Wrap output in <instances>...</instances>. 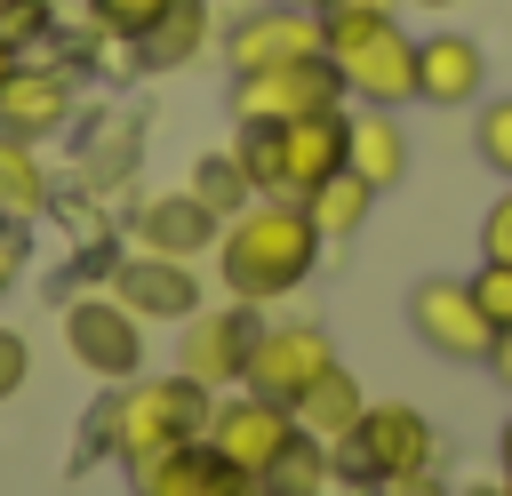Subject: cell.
<instances>
[{
	"instance_id": "6da1fadb",
	"label": "cell",
	"mask_w": 512,
	"mask_h": 496,
	"mask_svg": "<svg viewBox=\"0 0 512 496\" xmlns=\"http://www.w3.org/2000/svg\"><path fill=\"white\" fill-rule=\"evenodd\" d=\"M216 264H224V288L240 304H264V296H288L312 280L320 264V224L304 216V200L288 192H256L240 216H224L216 232Z\"/></svg>"
},
{
	"instance_id": "7a4b0ae2",
	"label": "cell",
	"mask_w": 512,
	"mask_h": 496,
	"mask_svg": "<svg viewBox=\"0 0 512 496\" xmlns=\"http://www.w3.org/2000/svg\"><path fill=\"white\" fill-rule=\"evenodd\" d=\"M208 416H216L208 384H192L176 368V376H152V384H128L120 400H104L96 408V440L120 464H152V456H168L184 440H208Z\"/></svg>"
},
{
	"instance_id": "3957f363",
	"label": "cell",
	"mask_w": 512,
	"mask_h": 496,
	"mask_svg": "<svg viewBox=\"0 0 512 496\" xmlns=\"http://www.w3.org/2000/svg\"><path fill=\"white\" fill-rule=\"evenodd\" d=\"M296 440H304L296 408H288V400H264V392H240V400H224V408L208 416V448H216L240 480H264Z\"/></svg>"
},
{
	"instance_id": "277c9868",
	"label": "cell",
	"mask_w": 512,
	"mask_h": 496,
	"mask_svg": "<svg viewBox=\"0 0 512 496\" xmlns=\"http://www.w3.org/2000/svg\"><path fill=\"white\" fill-rule=\"evenodd\" d=\"M328 368H336V344H328L320 320H272V328H256V352H248V376L240 384L296 408Z\"/></svg>"
},
{
	"instance_id": "5b68a950",
	"label": "cell",
	"mask_w": 512,
	"mask_h": 496,
	"mask_svg": "<svg viewBox=\"0 0 512 496\" xmlns=\"http://www.w3.org/2000/svg\"><path fill=\"white\" fill-rule=\"evenodd\" d=\"M296 56H328V32H320L312 8L264 0V8L224 24V64L232 72H272V64H296Z\"/></svg>"
},
{
	"instance_id": "8992f818",
	"label": "cell",
	"mask_w": 512,
	"mask_h": 496,
	"mask_svg": "<svg viewBox=\"0 0 512 496\" xmlns=\"http://www.w3.org/2000/svg\"><path fill=\"white\" fill-rule=\"evenodd\" d=\"M320 104H344V80L328 56H296L272 72H232V120H304Z\"/></svg>"
},
{
	"instance_id": "52a82bcc",
	"label": "cell",
	"mask_w": 512,
	"mask_h": 496,
	"mask_svg": "<svg viewBox=\"0 0 512 496\" xmlns=\"http://www.w3.org/2000/svg\"><path fill=\"white\" fill-rule=\"evenodd\" d=\"M408 328H416L440 360H488V344H496L472 280H416V288H408Z\"/></svg>"
},
{
	"instance_id": "ba28073f",
	"label": "cell",
	"mask_w": 512,
	"mask_h": 496,
	"mask_svg": "<svg viewBox=\"0 0 512 496\" xmlns=\"http://www.w3.org/2000/svg\"><path fill=\"white\" fill-rule=\"evenodd\" d=\"M344 464H352L360 480L424 472V464H432V424H424V408H408V400L360 408V424H352V440H344Z\"/></svg>"
},
{
	"instance_id": "9c48e42d",
	"label": "cell",
	"mask_w": 512,
	"mask_h": 496,
	"mask_svg": "<svg viewBox=\"0 0 512 496\" xmlns=\"http://www.w3.org/2000/svg\"><path fill=\"white\" fill-rule=\"evenodd\" d=\"M64 344H72V360L96 368V376H136V360H144L136 312H128L120 296H88V304H72V312H64Z\"/></svg>"
},
{
	"instance_id": "30bf717a",
	"label": "cell",
	"mask_w": 512,
	"mask_h": 496,
	"mask_svg": "<svg viewBox=\"0 0 512 496\" xmlns=\"http://www.w3.org/2000/svg\"><path fill=\"white\" fill-rule=\"evenodd\" d=\"M248 352H256V312H240V304H224V312H192L184 320V376L192 384H240L248 376Z\"/></svg>"
},
{
	"instance_id": "8fae6325",
	"label": "cell",
	"mask_w": 512,
	"mask_h": 496,
	"mask_svg": "<svg viewBox=\"0 0 512 496\" xmlns=\"http://www.w3.org/2000/svg\"><path fill=\"white\" fill-rule=\"evenodd\" d=\"M72 104H80V88H72L64 64H16V72L0 80V136L40 144V136H56V128L72 120Z\"/></svg>"
},
{
	"instance_id": "7c38bea8",
	"label": "cell",
	"mask_w": 512,
	"mask_h": 496,
	"mask_svg": "<svg viewBox=\"0 0 512 496\" xmlns=\"http://www.w3.org/2000/svg\"><path fill=\"white\" fill-rule=\"evenodd\" d=\"M344 136H352V112H344V104H320V112H304V120H280V160H288L280 192L304 200L312 184H328V176L344 168Z\"/></svg>"
},
{
	"instance_id": "4fadbf2b",
	"label": "cell",
	"mask_w": 512,
	"mask_h": 496,
	"mask_svg": "<svg viewBox=\"0 0 512 496\" xmlns=\"http://www.w3.org/2000/svg\"><path fill=\"white\" fill-rule=\"evenodd\" d=\"M112 296L136 312V320H192V304H200V280H192V256H128L120 272H112Z\"/></svg>"
},
{
	"instance_id": "5bb4252c",
	"label": "cell",
	"mask_w": 512,
	"mask_h": 496,
	"mask_svg": "<svg viewBox=\"0 0 512 496\" xmlns=\"http://www.w3.org/2000/svg\"><path fill=\"white\" fill-rule=\"evenodd\" d=\"M480 88H488V56H480V40H464V32H424L416 40V104H480Z\"/></svg>"
},
{
	"instance_id": "9a60e30c",
	"label": "cell",
	"mask_w": 512,
	"mask_h": 496,
	"mask_svg": "<svg viewBox=\"0 0 512 496\" xmlns=\"http://www.w3.org/2000/svg\"><path fill=\"white\" fill-rule=\"evenodd\" d=\"M136 496H240V472L208 440H184V448L136 464Z\"/></svg>"
},
{
	"instance_id": "2e32d148",
	"label": "cell",
	"mask_w": 512,
	"mask_h": 496,
	"mask_svg": "<svg viewBox=\"0 0 512 496\" xmlns=\"http://www.w3.org/2000/svg\"><path fill=\"white\" fill-rule=\"evenodd\" d=\"M216 232H224V216L200 208L192 192H160L136 216V248H152V256H200V248H216Z\"/></svg>"
},
{
	"instance_id": "e0dca14e",
	"label": "cell",
	"mask_w": 512,
	"mask_h": 496,
	"mask_svg": "<svg viewBox=\"0 0 512 496\" xmlns=\"http://www.w3.org/2000/svg\"><path fill=\"white\" fill-rule=\"evenodd\" d=\"M344 168H352V176H368L376 192H392V184L408 176V128H400L384 104L352 112V136H344Z\"/></svg>"
},
{
	"instance_id": "ac0fdd59",
	"label": "cell",
	"mask_w": 512,
	"mask_h": 496,
	"mask_svg": "<svg viewBox=\"0 0 512 496\" xmlns=\"http://www.w3.org/2000/svg\"><path fill=\"white\" fill-rule=\"evenodd\" d=\"M360 408H368V400H360V384H352L344 368H328V376L296 400V424H304V440L344 448V440H352V424H360Z\"/></svg>"
},
{
	"instance_id": "d6986e66",
	"label": "cell",
	"mask_w": 512,
	"mask_h": 496,
	"mask_svg": "<svg viewBox=\"0 0 512 496\" xmlns=\"http://www.w3.org/2000/svg\"><path fill=\"white\" fill-rule=\"evenodd\" d=\"M200 48H208V0H168L160 24L136 40V56H144L152 72H176V64H192Z\"/></svg>"
},
{
	"instance_id": "ffe728a7",
	"label": "cell",
	"mask_w": 512,
	"mask_h": 496,
	"mask_svg": "<svg viewBox=\"0 0 512 496\" xmlns=\"http://www.w3.org/2000/svg\"><path fill=\"white\" fill-rule=\"evenodd\" d=\"M368 208H376V184H368V176H352V168H336L328 184H312V192H304V216L320 224V240H352V232L368 224Z\"/></svg>"
},
{
	"instance_id": "44dd1931",
	"label": "cell",
	"mask_w": 512,
	"mask_h": 496,
	"mask_svg": "<svg viewBox=\"0 0 512 496\" xmlns=\"http://www.w3.org/2000/svg\"><path fill=\"white\" fill-rule=\"evenodd\" d=\"M48 208V168L24 136H0V224H32Z\"/></svg>"
},
{
	"instance_id": "7402d4cb",
	"label": "cell",
	"mask_w": 512,
	"mask_h": 496,
	"mask_svg": "<svg viewBox=\"0 0 512 496\" xmlns=\"http://www.w3.org/2000/svg\"><path fill=\"white\" fill-rule=\"evenodd\" d=\"M200 208H216V216H240L248 200H256V184H248V168L232 160V144L224 152H208V160H192V184H184Z\"/></svg>"
},
{
	"instance_id": "603a6c76",
	"label": "cell",
	"mask_w": 512,
	"mask_h": 496,
	"mask_svg": "<svg viewBox=\"0 0 512 496\" xmlns=\"http://www.w3.org/2000/svg\"><path fill=\"white\" fill-rule=\"evenodd\" d=\"M232 160L248 168L256 192H280V176H288V160H280V120H240V128H232Z\"/></svg>"
},
{
	"instance_id": "cb8c5ba5",
	"label": "cell",
	"mask_w": 512,
	"mask_h": 496,
	"mask_svg": "<svg viewBox=\"0 0 512 496\" xmlns=\"http://www.w3.org/2000/svg\"><path fill=\"white\" fill-rule=\"evenodd\" d=\"M264 488H272V496H320V488H328L320 440H296V448H288V456H280V464L264 472Z\"/></svg>"
},
{
	"instance_id": "d4e9b609",
	"label": "cell",
	"mask_w": 512,
	"mask_h": 496,
	"mask_svg": "<svg viewBox=\"0 0 512 496\" xmlns=\"http://www.w3.org/2000/svg\"><path fill=\"white\" fill-rule=\"evenodd\" d=\"M472 144H480V160L512 184V96H496V104H480V120H472Z\"/></svg>"
},
{
	"instance_id": "484cf974",
	"label": "cell",
	"mask_w": 512,
	"mask_h": 496,
	"mask_svg": "<svg viewBox=\"0 0 512 496\" xmlns=\"http://www.w3.org/2000/svg\"><path fill=\"white\" fill-rule=\"evenodd\" d=\"M88 8H96V24H104L112 40H144V32L160 24L168 0H88Z\"/></svg>"
},
{
	"instance_id": "4316f807",
	"label": "cell",
	"mask_w": 512,
	"mask_h": 496,
	"mask_svg": "<svg viewBox=\"0 0 512 496\" xmlns=\"http://www.w3.org/2000/svg\"><path fill=\"white\" fill-rule=\"evenodd\" d=\"M472 296H480L488 328H512V264H488V256H480V272H472Z\"/></svg>"
},
{
	"instance_id": "83f0119b",
	"label": "cell",
	"mask_w": 512,
	"mask_h": 496,
	"mask_svg": "<svg viewBox=\"0 0 512 496\" xmlns=\"http://www.w3.org/2000/svg\"><path fill=\"white\" fill-rule=\"evenodd\" d=\"M480 256L488 264H512V184L488 200V216H480Z\"/></svg>"
},
{
	"instance_id": "f1b7e54d",
	"label": "cell",
	"mask_w": 512,
	"mask_h": 496,
	"mask_svg": "<svg viewBox=\"0 0 512 496\" xmlns=\"http://www.w3.org/2000/svg\"><path fill=\"white\" fill-rule=\"evenodd\" d=\"M24 368H32V352H24V336L16 328H0V400L24 384Z\"/></svg>"
},
{
	"instance_id": "f546056e",
	"label": "cell",
	"mask_w": 512,
	"mask_h": 496,
	"mask_svg": "<svg viewBox=\"0 0 512 496\" xmlns=\"http://www.w3.org/2000/svg\"><path fill=\"white\" fill-rule=\"evenodd\" d=\"M376 496H448V480H432V464L424 472H392V480H368Z\"/></svg>"
},
{
	"instance_id": "4dcf8cb0",
	"label": "cell",
	"mask_w": 512,
	"mask_h": 496,
	"mask_svg": "<svg viewBox=\"0 0 512 496\" xmlns=\"http://www.w3.org/2000/svg\"><path fill=\"white\" fill-rule=\"evenodd\" d=\"M16 264H24V240H16V232H0V288L16 280Z\"/></svg>"
},
{
	"instance_id": "1f68e13d",
	"label": "cell",
	"mask_w": 512,
	"mask_h": 496,
	"mask_svg": "<svg viewBox=\"0 0 512 496\" xmlns=\"http://www.w3.org/2000/svg\"><path fill=\"white\" fill-rule=\"evenodd\" d=\"M488 368L512 384V328H496V344H488Z\"/></svg>"
},
{
	"instance_id": "d6a6232c",
	"label": "cell",
	"mask_w": 512,
	"mask_h": 496,
	"mask_svg": "<svg viewBox=\"0 0 512 496\" xmlns=\"http://www.w3.org/2000/svg\"><path fill=\"white\" fill-rule=\"evenodd\" d=\"M16 64H24V56H16V48H8V40H0V80H8V72H16Z\"/></svg>"
},
{
	"instance_id": "836d02e7",
	"label": "cell",
	"mask_w": 512,
	"mask_h": 496,
	"mask_svg": "<svg viewBox=\"0 0 512 496\" xmlns=\"http://www.w3.org/2000/svg\"><path fill=\"white\" fill-rule=\"evenodd\" d=\"M240 496H272V488H264V480H240Z\"/></svg>"
},
{
	"instance_id": "e575fe53",
	"label": "cell",
	"mask_w": 512,
	"mask_h": 496,
	"mask_svg": "<svg viewBox=\"0 0 512 496\" xmlns=\"http://www.w3.org/2000/svg\"><path fill=\"white\" fill-rule=\"evenodd\" d=\"M288 8H312V16H320V8H336V0H288Z\"/></svg>"
},
{
	"instance_id": "d590c367",
	"label": "cell",
	"mask_w": 512,
	"mask_h": 496,
	"mask_svg": "<svg viewBox=\"0 0 512 496\" xmlns=\"http://www.w3.org/2000/svg\"><path fill=\"white\" fill-rule=\"evenodd\" d=\"M504 472H512V424H504Z\"/></svg>"
},
{
	"instance_id": "8d00e7d4",
	"label": "cell",
	"mask_w": 512,
	"mask_h": 496,
	"mask_svg": "<svg viewBox=\"0 0 512 496\" xmlns=\"http://www.w3.org/2000/svg\"><path fill=\"white\" fill-rule=\"evenodd\" d=\"M464 496H504V488H464Z\"/></svg>"
},
{
	"instance_id": "74e56055",
	"label": "cell",
	"mask_w": 512,
	"mask_h": 496,
	"mask_svg": "<svg viewBox=\"0 0 512 496\" xmlns=\"http://www.w3.org/2000/svg\"><path fill=\"white\" fill-rule=\"evenodd\" d=\"M424 8H448V0H424Z\"/></svg>"
},
{
	"instance_id": "f35d334b",
	"label": "cell",
	"mask_w": 512,
	"mask_h": 496,
	"mask_svg": "<svg viewBox=\"0 0 512 496\" xmlns=\"http://www.w3.org/2000/svg\"><path fill=\"white\" fill-rule=\"evenodd\" d=\"M504 496H512V488H504Z\"/></svg>"
}]
</instances>
